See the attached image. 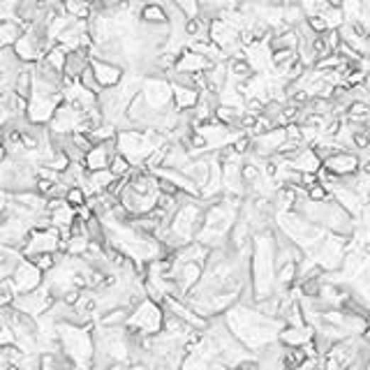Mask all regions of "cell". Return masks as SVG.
<instances>
[{
  "label": "cell",
  "mask_w": 370,
  "mask_h": 370,
  "mask_svg": "<svg viewBox=\"0 0 370 370\" xmlns=\"http://www.w3.org/2000/svg\"><path fill=\"white\" fill-rule=\"evenodd\" d=\"M93 329L95 324L88 327H74V324H60L58 327V345L60 352L72 361L77 370H91L95 345H93Z\"/></svg>",
  "instance_id": "1"
},
{
  "label": "cell",
  "mask_w": 370,
  "mask_h": 370,
  "mask_svg": "<svg viewBox=\"0 0 370 370\" xmlns=\"http://www.w3.org/2000/svg\"><path fill=\"white\" fill-rule=\"evenodd\" d=\"M162 320H164V308L153 301H139L128 317L125 329L128 336H157L162 333Z\"/></svg>",
  "instance_id": "2"
},
{
  "label": "cell",
  "mask_w": 370,
  "mask_h": 370,
  "mask_svg": "<svg viewBox=\"0 0 370 370\" xmlns=\"http://www.w3.org/2000/svg\"><path fill=\"white\" fill-rule=\"evenodd\" d=\"M116 151L118 155L125 157L135 169H139V167L151 157L155 146L148 142L144 130H123L116 135Z\"/></svg>",
  "instance_id": "3"
},
{
  "label": "cell",
  "mask_w": 370,
  "mask_h": 370,
  "mask_svg": "<svg viewBox=\"0 0 370 370\" xmlns=\"http://www.w3.org/2000/svg\"><path fill=\"white\" fill-rule=\"evenodd\" d=\"M7 280L12 283L16 296L30 294V292H35V289H40L44 285V276L38 271V267H35V264L28 262V259H21L19 267L12 271V276Z\"/></svg>",
  "instance_id": "4"
},
{
  "label": "cell",
  "mask_w": 370,
  "mask_h": 370,
  "mask_svg": "<svg viewBox=\"0 0 370 370\" xmlns=\"http://www.w3.org/2000/svg\"><path fill=\"white\" fill-rule=\"evenodd\" d=\"M56 301L51 298V294L47 292V287H40V289H35V292L30 294H23V296H16V301H14V310H19L23 315H28L33 317V320H40L42 315H47L51 310V305H54Z\"/></svg>",
  "instance_id": "5"
},
{
  "label": "cell",
  "mask_w": 370,
  "mask_h": 370,
  "mask_svg": "<svg viewBox=\"0 0 370 370\" xmlns=\"http://www.w3.org/2000/svg\"><path fill=\"white\" fill-rule=\"evenodd\" d=\"M91 72L95 77V82H98L100 91H111V88H116L120 84L123 74H125V69L118 67V65H111V63H104V60H95L91 58Z\"/></svg>",
  "instance_id": "6"
},
{
  "label": "cell",
  "mask_w": 370,
  "mask_h": 370,
  "mask_svg": "<svg viewBox=\"0 0 370 370\" xmlns=\"http://www.w3.org/2000/svg\"><path fill=\"white\" fill-rule=\"evenodd\" d=\"M359 155L354 151H340L336 155H331L327 162L322 167L327 172H331L336 179H345V176H352V174H359Z\"/></svg>",
  "instance_id": "7"
},
{
  "label": "cell",
  "mask_w": 370,
  "mask_h": 370,
  "mask_svg": "<svg viewBox=\"0 0 370 370\" xmlns=\"http://www.w3.org/2000/svg\"><path fill=\"white\" fill-rule=\"evenodd\" d=\"M91 63V56H88V51H82V49H74V51H67V58H65V69H63V77L72 79L77 84L79 74L84 72Z\"/></svg>",
  "instance_id": "8"
},
{
  "label": "cell",
  "mask_w": 370,
  "mask_h": 370,
  "mask_svg": "<svg viewBox=\"0 0 370 370\" xmlns=\"http://www.w3.org/2000/svg\"><path fill=\"white\" fill-rule=\"evenodd\" d=\"M139 23L142 26H167L169 23V16H167L164 5H160V3L142 5V10H139Z\"/></svg>",
  "instance_id": "9"
},
{
  "label": "cell",
  "mask_w": 370,
  "mask_h": 370,
  "mask_svg": "<svg viewBox=\"0 0 370 370\" xmlns=\"http://www.w3.org/2000/svg\"><path fill=\"white\" fill-rule=\"evenodd\" d=\"M23 26L14 19H7V21H0V49H12L16 40L23 35Z\"/></svg>",
  "instance_id": "10"
},
{
  "label": "cell",
  "mask_w": 370,
  "mask_h": 370,
  "mask_svg": "<svg viewBox=\"0 0 370 370\" xmlns=\"http://www.w3.org/2000/svg\"><path fill=\"white\" fill-rule=\"evenodd\" d=\"M12 93L21 100H30L33 95V65H23L12 84Z\"/></svg>",
  "instance_id": "11"
},
{
  "label": "cell",
  "mask_w": 370,
  "mask_h": 370,
  "mask_svg": "<svg viewBox=\"0 0 370 370\" xmlns=\"http://www.w3.org/2000/svg\"><path fill=\"white\" fill-rule=\"evenodd\" d=\"M63 14L69 16V19H74V21H91V16H93V5L67 0V3L63 5Z\"/></svg>",
  "instance_id": "12"
},
{
  "label": "cell",
  "mask_w": 370,
  "mask_h": 370,
  "mask_svg": "<svg viewBox=\"0 0 370 370\" xmlns=\"http://www.w3.org/2000/svg\"><path fill=\"white\" fill-rule=\"evenodd\" d=\"M65 58H67V51L63 47H58V44H54V47L47 51V56H44V63H47L51 69H56L58 74H63Z\"/></svg>",
  "instance_id": "13"
},
{
  "label": "cell",
  "mask_w": 370,
  "mask_h": 370,
  "mask_svg": "<svg viewBox=\"0 0 370 370\" xmlns=\"http://www.w3.org/2000/svg\"><path fill=\"white\" fill-rule=\"evenodd\" d=\"M118 135V130L111 125V123H102L98 130L91 132V142L98 146V144H107V142H113Z\"/></svg>",
  "instance_id": "14"
},
{
  "label": "cell",
  "mask_w": 370,
  "mask_h": 370,
  "mask_svg": "<svg viewBox=\"0 0 370 370\" xmlns=\"http://www.w3.org/2000/svg\"><path fill=\"white\" fill-rule=\"evenodd\" d=\"M132 169H135V167H132L123 155L116 153V155L111 157V162H109V174L113 176V179H125V176H128Z\"/></svg>",
  "instance_id": "15"
},
{
  "label": "cell",
  "mask_w": 370,
  "mask_h": 370,
  "mask_svg": "<svg viewBox=\"0 0 370 370\" xmlns=\"http://www.w3.org/2000/svg\"><path fill=\"white\" fill-rule=\"evenodd\" d=\"M63 199H65V204H67L69 208L79 211L82 206H86V199H88V195L84 192V188H67Z\"/></svg>",
  "instance_id": "16"
},
{
  "label": "cell",
  "mask_w": 370,
  "mask_h": 370,
  "mask_svg": "<svg viewBox=\"0 0 370 370\" xmlns=\"http://www.w3.org/2000/svg\"><path fill=\"white\" fill-rule=\"evenodd\" d=\"M16 301V292L10 280H0V308H12Z\"/></svg>",
  "instance_id": "17"
},
{
  "label": "cell",
  "mask_w": 370,
  "mask_h": 370,
  "mask_svg": "<svg viewBox=\"0 0 370 370\" xmlns=\"http://www.w3.org/2000/svg\"><path fill=\"white\" fill-rule=\"evenodd\" d=\"M176 7H179V12L185 16V21L197 19V16H199V3H185V0H179Z\"/></svg>",
  "instance_id": "18"
},
{
  "label": "cell",
  "mask_w": 370,
  "mask_h": 370,
  "mask_svg": "<svg viewBox=\"0 0 370 370\" xmlns=\"http://www.w3.org/2000/svg\"><path fill=\"white\" fill-rule=\"evenodd\" d=\"M322 38H324V42H327V47H329V51H331V54H336V49L340 47V33L336 30V28H329L327 33H324L322 35Z\"/></svg>",
  "instance_id": "19"
},
{
  "label": "cell",
  "mask_w": 370,
  "mask_h": 370,
  "mask_svg": "<svg viewBox=\"0 0 370 370\" xmlns=\"http://www.w3.org/2000/svg\"><path fill=\"white\" fill-rule=\"evenodd\" d=\"M16 370H42L40 354H26V357L21 359V364L16 366Z\"/></svg>",
  "instance_id": "20"
},
{
  "label": "cell",
  "mask_w": 370,
  "mask_h": 370,
  "mask_svg": "<svg viewBox=\"0 0 370 370\" xmlns=\"http://www.w3.org/2000/svg\"><path fill=\"white\" fill-rule=\"evenodd\" d=\"M359 338H361V342H364V345H366V347H370V327H366V331H364V333H361V336H359Z\"/></svg>",
  "instance_id": "21"
},
{
  "label": "cell",
  "mask_w": 370,
  "mask_h": 370,
  "mask_svg": "<svg viewBox=\"0 0 370 370\" xmlns=\"http://www.w3.org/2000/svg\"><path fill=\"white\" fill-rule=\"evenodd\" d=\"M0 128H3V116H0Z\"/></svg>",
  "instance_id": "22"
},
{
  "label": "cell",
  "mask_w": 370,
  "mask_h": 370,
  "mask_svg": "<svg viewBox=\"0 0 370 370\" xmlns=\"http://www.w3.org/2000/svg\"><path fill=\"white\" fill-rule=\"evenodd\" d=\"M0 91H3V84H0Z\"/></svg>",
  "instance_id": "23"
},
{
  "label": "cell",
  "mask_w": 370,
  "mask_h": 370,
  "mask_svg": "<svg viewBox=\"0 0 370 370\" xmlns=\"http://www.w3.org/2000/svg\"><path fill=\"white\" fill-rule=\"evenodd\" d=\"M10 370H16V368H10Z\"/></svg>",
  "instance_id": "24"
}]
</instances>
